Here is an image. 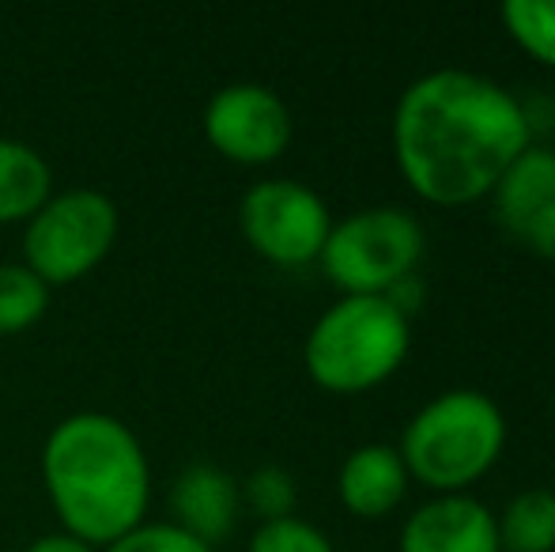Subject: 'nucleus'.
Segmentation results:
<instances>
[{
	"mask_svg": "<svg viewBox=\"0 0 555 552\" xmlns=\"http://www.w3.org/2000/svg\"><path fill=\"white\" fill-rule=\"evenodd\" d=\"M529 144L521 99L480 73L439 68L412 80L397 99L393 159L427 205L461 208L491 197Z\"/></svg>",
	"mask_w": 555,
	"mask_h": 552,
	"instance_id": "obj_1",
	"label": "nucleus"
},
{
	"mask_svg": "<svg viewBox=\"0 0 555 552\" xmlns=\"http://www.w3.org/2000/svg\"><path fill=\"white\" fill-rule=\"evenodd\" d=\"M42 480L61 530L95 549L147 523L152 465L137 432L111 413H73L42 447Z\"/></svg>",
	"mask_w": 555,
	"mask_h": 552,
	"instance_id": "obj_2",
	"label": "nucleus"
},
{
	"mask_svg": "<svg viewBox=\"0 0 555 552\" xmlns=\"http://www.w3.org/2000/svg\"><path fill=\"white\" fill-rule=\"evenodd\" d=\"M409 477L439 496L468 492L506 450V416L480 390H446L409 420L401 435Z\"/></svg>",
	"mask_w": 555,
	"mask_h": 552,
	"instance_id": "obj_3",
	"label": "nucleus"
},
{
	"mask_svg": "<svg viewBox=\"0 0 555 552\" xmlns=\"http://www.w3.org/2000/svg\"><path fill=\"white\" fill-rule=\"evenodd\" d=\"M412 325L386 295H340L307 333V375L330 394H366L409 360Z\"/></svg>",
	"mask_w": 555,
	"mask_h": 552,
	"instance_id": "obj_4",
	"label": "nucleus"
},
{
	"mask_svg": "<svg viewBox=\"0 0 555 552\" xmlns=\"http://www.w3.org/2000/svg\"><path fill=\"white\" fill-rule=\"evenodd\" d=\"M424 223L397 205L359 208L333 223L322 251V269L344 295H386L424 261Z\"/></svg>",
	"mask_w": 555,
	"mask_h": 552,
	"instance_id": "obj_5",
	"label": "nucleus"
},
{
	"mask_svg": "<svg viewBox=\"0 0 555 552\" xmlns=\"http://www.w3.org/2000/svg\"><path fill=\"white\" fill-rule=\"evenodd\" d=\"M121 213L114 197L91 185L50 193L23 231V266L46 284H73L114 251Z\"/></svg>",
	"mask_w": 555,
	"mask_h": 552,
	"instance_id": "obj_6",
	"label": "nucleus"
},
{
	"mask_svg": "<svg viewBox=\"0 0 555 552\" xmlns=\"http://www.w3.org/2000/svg\"><path fill=\"white\" fill-rule=\"evenodd\" d=\"M238 228L264 261L299 269L322 258L333 231L330 205L322 193L295 178L254 182L238 201Z\"/></svg>",
	"mask_w": 555,
	"mask_h": 552,
	"instance_id": "obj_7",
	"label": "nucleus"
},
{
	"mask_svg": "<svg viewBox=\"0 0 555 552\" xmlns=\"http://www.w3.org/2000/svg\"><path fill=\"white\" fill-rule=\"evenodd\" d=\"M205 140L231 163L264 167L287 152L295 121L287 103L272 88L254 80L227 84L205 106Z\"/></svg>",
	"mask_w": 555,
	"mask_h": 552,
	"instance_id": "obj_8",
	"label": "nucleus"
},
{
	"mask_svg": "<svg viewBox=\"0 0 555 552\" xmlns=\"http://www.w3.org/2000/svg\"><path fill=\"white\" fill-rule=\"evenodd\" d=\"M401 552H503L499 518L483 500L468 492L435 496L416 508L401 526Z\"/></svg>",
	"mask_w": 555,
	"mask_h": 552,
	"instance_id": "obj_9",
	"label": "nucleus"
},
{
	"mask_svg": "<svg viewBox=\"0 0 555 552\" xmlns=\"http://www.w3.org/2000/svg\"><path fill=\"white\" fill-rule=\"evenodd\" d=\"M170 523L182 526L190 538L216 549L231 538L242 511V488L227 470L212 462H193L175 477L167 496Z\"/></svg>",
	"mask_w": 555,
	"mask_h": 552,
	"instance_id": "obj_10",
	"label": "nucleus"
},
{
	"mask_svg": "<svg viewBox=\"0 0 555 552\" xmlns=\"http://www.w3.org/2000/svg\"><path fill=\"white\" fill-rule=\"evenodd\" d=\"M409 465H404L401 450L389 442H363L344 458L340 473H336V496L356 518H386L409 496Z\"/></svg>",
	"mask_w": 555,
	"mask_h": 552,
	"instance_id": "obj_11",
	"label": "nucleus"
},
{
	"mask_svg": "<svg viewBox=\"0 0 555 552\" xmlns=\"http://www.w3.org/2000/svg\"><path fill=\"white\" fill-rule=\"evenodd\" d=\"M555 201V147L548 144H529L503 178L491 190V205H495V220L503 223L511 235H518L541 208Z\"/></svg>",
	"mask_w": 555,
	"mask_h": 552,
	"instance_id": "obj_12",
	"label": "nucleus"
},
{
	"mask_svg": "<svg viewBox=\"0 0 555 552\" xmlns=\"http://www.w3.org/2000/svg\"><path fill=\"white\" fill-rule=\"evenodd\" d=\"M53 193V170L35 144L0 137V223H27Z\"/></svg>",
	"mask_w": 555,
	"mask_h": 552,
	"instance_id": "obj_13",
	"label": "nucleus"
},
{
	"mask_svg": "<svg viewBox=\"0 0 555 552\" xmlns=\"http://www.w3.org/2000/svg\"><path fill=\"white\" fill-rule=\"evenodd\" d=\"M495 518H499V549L503 552H555L552 488H526Z\"/></svg>",
	"mask_w": 555,
	"mask_h": 552,
	"instance_id": "obj_14",
	"label": "nucleus"
},
{
	"mask_svg": "<svg viewBox=\"0 0 555 552\" xmlns=\"http://www.w3.org/2000/svg\"><path fill=\"white\" fill-rule=\"evenodd\" d=\"M50 307V284L23 261H0V337L23 333Z\"/></svg>",
	"mask_w": 555,
	"mask_h": 552,
	"instance_id": "obj_15",
	"label": "nucleus"
},
{
	"mask_svg": "<svg viewBox=\"0 0 555 552\" xmlns=\"http://www.w3.org/2000/svg\"><path fill=\"white\" fill-rule=\"evenodd\" d=\"M499 20L526 57L555 68V0H506Z\"/></svg>",
	"mask_w": 555,
	"mask_h": 552,
	"instance_id": "obj_16",
	"label": "nucleus"
},
{
	"mask_svg": "<svg viewBox=\"0 0 555 552\" xmlns=\"http://www.w3.org/2000/svg\"><path fill=\"white\" fill-rule=\"evenodd\" d=\"M242 503L254 511L261 523H276V518H292L295 503H299V485L284 465H261L242 480Z\"/></svg>",
	"mask_w": 555,
	"mask_h": 552,
	"instance_id": "obj_17",
	"label": "nucleus"
},
{
	"mask_svg": "<svg viewBox=\"0 0 555 552\" xmlns=\"http://www.w3.org/2000/svg\"><path fill=\"white\" fill-rule=\"evenodd\" d=\"M246 552H336V549L314 523L292 515V518H276V523L257 526Z\"/></svg>",
	"mask_w": 555,
	"mask_h": 552,
	"instance_id": "obj_18",
	"label": "nucleus"
},
{
	"mask_svg": "<svg viewBox=\"0 0 555 552\" xmlns=\"http://www.w3.org/2000/svg\"><path fill=\"white\" fill-rule=\"evenodd\" d=\"M99 552H216V549L190 538L182 526H175L167 518V523H140L137 530H129L125 538H117L114 545Z\"/></svg>",
	"mask_w": 555,
	"mask_h": 552,
	"instance_id": "obj_19",
	"label": "nucleus"
},
{
	"mask_svg": "<svg viewBox=\"0 0 555 552\" xmlns=\"http://www.w3.org/2000/svg\"><path fill=\"white\" fill-rule=\"evenodd\" d=\"M514 239H518L526 251H533L537 258L555 261V201L548 208H541V213H537Z\"/></svg>",
	"mask_w": 555,
	"mask_h": 552,
	"instance_id": "obj_20",
	"label": "nucleus"
},
{
	"mask_svg": "<svg viewBox=\"0 0 555 552\" xmlns=\"http://www.w3.org/2000/svg\"><path fill=\"white\" fill-rule=\"evenodd\" d=\"M386 299L393 303L397 310H401L404 318H412L420 307H424V280H420V273H412V277H404L401 284H393L386 292Z\"/></svg>",
	"mask_w": 555,
	"mask_h": 552,
	"instance_id": "obj_21",
	"label": "nucleus"
},
{
	"mask_svg": "<svg viewBox=\"0 0 555 552\" xmlns=\"http://www.w3.org/2000/svg\"><path fill=\"white\" fill-rule=\"evenodd\" d=\"M23 552H99L95 545H88V541L73 538V534L57 530V534H42V538H35Z\"/></svg>",
	"mask_w": 555,
	"mask_h": 552,
	"instance_id": "obj_22",
	"label": "nucleus"
}]
</instances>
